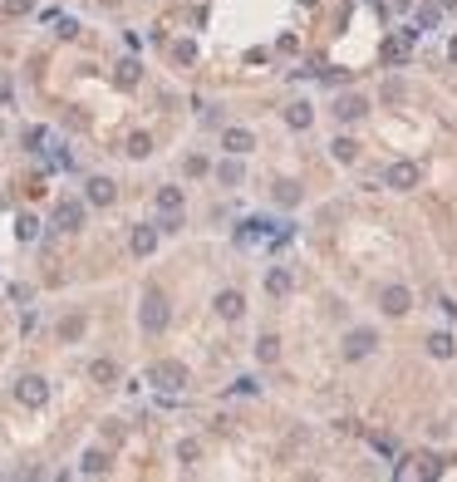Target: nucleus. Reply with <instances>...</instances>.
<instances>
[{"label": "nucleus", "instance_id": "f8f14e48", "mask_svg": "<svg viewBox=\"0 0 457 482\" xmlns=\"http://www.w3.org/2000/svg\"><path fill=\"white\" fill-rule=\"evenodd\" d=\"M84 197H89L94 207H113L119 187H113V178H89V182H84Z\"/></svg>", "mask_w": 457, "mask_h": 482}, {"label": "nucleus", "instance_id": "9b49d317", "mask_svg": "<svg viewBox=\"0 0 457 482\" xmlns=\"http://www.w3.org/2000/svg\"><path fill=\"white\" fill-rule=\"evenodd\" d=\"M364 114H369V98H364V94H345V98H334V119L354 123V119H364Z\"/></svg>", "mask_w": 457, "mask_h": 482}, {"label": "nucleus", "instance_id": "a211bd4d", "mask_svg": "<svg viewBox=\"0 0 457 482\" xmlns=\"http://www.w3.org/2000/svg\"><path fill=\"white\" fill-rule=\"evenodd\" d=\"M438 20H442V10H438V6H418V10H413V30H418V35L438 30Z\"/></svg>", "mask_w": 457, "mask_h": 482}, {"label": "nucleus", "instance_id": "1a4fd4ad", "mask_svg": "<svg viewBox=\"0 0 457 482\" xmlns=\"http://www.w3.org/2000/svg\"><path fill=\"white\" fill-rule=\"evenodd\" d=\"M374 345H379L374 330H350L345 335V359H364V354H374Z\"/></svg>", "mask_w": 457, "mask_h": 482}, {"label": "nucleus", "instance_id": "c85d7f7f", "mask_svg": "<svg viewBox=\"0 0 457 482\" xmlns=\"http://www.w3.org/2000/svg\"><path fill=\"white\" fill-rule=\"evenodd\" d=\"M173 60H178V64H192V60H197V44H192V40H178V44H173Z\"/></svg>", "mask_w": 457, "mask_h": 482}, {"label": "nucleus", "instance_id": "ddd939ff", "mask_svg": "<svg viewBox=\"0 0 457 482\" xmlns=\"http://www.w3.org/2000/svg\"><path fill=\"white\" fill-rule=\"evenodd\" d=\"M216 315H221V320H241V315H246V295H241V291H221V295H216Z\"/></svg>", "mask_w": 457, "mask_h": 482}, {"label": "nucleus", "instance_id": "0eeeda50", "mask_svg": "<svg viewBox=\"0 0 457 482\" xmlns=\"http://www.w3.org/2000/svg\"><path fill=\"white\" fill-rule=\"evenodd\" d=\"M60 232H79L84 227V202H74V197H64V202H54V217H49Z\"/></svg>", "mask_w": 457, "mask_h": 482}, {"label": "nucleus", "instance_id": "393cba45", "mask_svg": "<svg viewBox=\"0 0 457 482\" xmlns=\"http://www.w3.org/2000/svg\"><path fill=\"white\" fill-rule=\"evenodd\" d=\"M113 79H119L123 89H133V84L143 79V64H138V60H123V64H119V74H113Z\"/></svg>", "mask_w": 457, "mask_h": 482}, {"label": "nucleus", "instance_id": "4be33fe9", "mask_svg": "<svg viewBox=\"0 0 457 482\" xmlns=\"http://www.w3.org/2000/svg\"><path fill=\"white\" fill-rule=\"evenodd\" d=\"M246 173H241V163H236V157H226V163H216V182L221 187H236Z\"/></svg>", "mask_w": 457, "mask_h": 482}, {"label": "nucleus", "instance_id": "f3484780", "mask_svg": "<svg viewBox=\"0 0 457 482\" xmlns=\"http://www.w3.org/2000/svg\"><path fill=\"white\" fill-rule=\"evenodd\" d=\"M310 119H315V109H310L305 98H300V103H291V109H285V123H291V128H300V133L310 128Z\"/></svg>", "mask_w": 457, "mask_h": 482}, {"label": "nucleus", "instance_id": "4468645a", "mask_svg": "<svg viewBox=\"0 0 457 482\" xmlns=\"http://www.w3.org/2000/svg\"><path fill=\"white\" fill-rule=\"evenodd\" d=\"M128 246H133V256H153L157 251V227H133Z\"/></svg>", "mask_w": 457, "mask_h": 482}, {"label": "nucleus", "instance_id": "9d476101", "mask_svg": "<svg viewBox=\"0 0 457 482\" xmlns=\"http://www.w3.org/2000/svg\"><path fill=\"white\" fill-rule=\"evenodd\" d=\"M221 148L232 153V157H246V153L256 148V133H251V128H226V133H221Z\"/></svg>", "mask_w": 457, "mask_h": 482}, {"label": "nucleus", "instance_id": "bb28decb", "mask_svg": "<svg viewBox=\"0 0 457 482\" xmlns=\"http://www.w3.org/2000/svg\"><path fill=\"white\" fill-rule=\"evenodd\" d=\"M15 236H20V241H35V236H40V222L30 217V212H20V217H15Z\"/></svg>", "mask_w": 457, "mask_h": 482}, {"label": "nucleus", "instance_id": "b1692460", "mask_svg": "<svg viewBox=\"0 0 457 482\" xmlns=\"http://www.w3.org/2000/svg\"><path fill=\"white\" fill-rule=\"evenodd\" d=\"M157 212H182V187H157Z\"/></svg>", "mask_w": 457, "mask_h": 482}, {"label": "nucleus", "instance_id": "39448f33", "mask_svg": "<svg viewBox=\"0 0 457 482\" xmlns=\"http://www.w3.org/2000/svg\"><path fill=\"white\" fill-rule=\"evenodd\" d=\"M413 40H418V30L388 35V40L379 44V60H383V64H408V49H413Z\"/></svg>", "mask_w": 457, "mask_h": 482}, {"label": "nucleus", "instance_id": "2eb2a0df", "mask_svg": "<svg viewBox=\"0 0 457 482\" xmlns=\"http://www.w3.org/2000/svg\"><path fill=\"white\" fill-rule=\"evenodd\" d=\"M428 354H433V359H452V354H457V340H452L447 330H433V335H428Z\"/></svg>", "mask_w": 457, "mask_h": 482}, {"label": "nucleus", "instance_id": "5701e85b", "mask_svg": "<svg viewBox=\"0 0 457 482\" xmlns=\"http://www.w3.org/2000/svg\"><path fill=\"white\" fill-rule=\"evenodd\" d=\"M84 325H89L84 315H69V320H60V340H64V345H74V340L84 335Z\"/></svg>", "mask_w": 457, "mask_h": 482}, {"label": "nucleus", "instance_id": "f03ea898", "mask_svg": "<svg viewBox=\"0 0 457 482\" xmlns=\"http://www.w3.org/2000/svg\"><path fill=\"white\" fill-rule=\"evenodd\" d=\"M167 315H173V310H167V295H162V291H148L143 305H138V325H143V335H162V330H167Z\"/></svg>", "mask_w": 457, "mask_h": 482}, {"label": "nucleus", "instance_id": "cd10ccee", "mask_svg": "<svg viewBox=\"0 0 457 482\" xmlns=\"http://www.w3.org/2000/svg\"><path fill=\"white\" fill-rule=\"evenodd\" d=\"M148 153H153V138L148 133H133L128 138V157H148Z\"/></svg>", "mask_w": 457, "mask_h": 482}, {"label": "nucleus", "instance_id": "6e6552de", "mask_svg": "<svg viewBox=\"0 0 457 482\" xmlns=\"http://www.w3.org/2000/svg\"><path fill=\"white\" fill-rule=\"evenodd\" d=\"M379 305H383V315H408L413 291H408V286H383V291H379Z\"/></svg>", "mask_w": 457, "mask_h": 482}, {"label": "nucleus", "instance_id": "20e7f679", "mask_svg": "<svg viewBox=\"0 0 457 482\" xmlns=\"http://www.w3.org/2000/svg\"><path fill=\"white\" fill-rule=\"evenodd\" d=\"M383 187H393V192H413V187H418V163H413V157H398V163H388Z\"/></svg>", "mask_w": 457, "mask_h": 482}, {"label": "nucleus", "instance_id": "72a5a7b5", "mask_svg": "<svg viewBox=\"0 0 457 482\" xmlns=\"http://www.w3.org/2000/svg\"><path fill=\"white\" fill-rule=\"evenodd\" d=\"M30 10V0H10V15H25Z\"/></svg>", "mask_w": 457, "mask_h": 482}, {"label": "nucleus", "instance_id": "f257e3e1", "mask_svg": "<svg viewBox=\"0 0 457 482\" xmlns=\"http://www.w3.org/2000/svg\"><path fill=\"white\" fill-rule=\"evenodd\" d=\"M266 241H291V227L285 222H270V217H246L241 227H236V246L241 251H256V246H266Z\"/></svg>", "mask_w": 457, "mask_h": 482}, {"label": "nucleus", "instance_id": "aec40b11", "mask_svg": "<svg viewBox=\"0 0 457 482\" xmlns=\"http://www.w3.org/2000/svg\"><path fill=\"white\" fill-rule=\"evenodd\" d=\"M329 157H334V163H354V157H359V143H354V138H334V143H329Z\"/></svg>", "mask_w": 457, "mask_h": 482}, {"label": "nucleus", "instance_id": "7ed1b4c3", "mask_svg": "<svg viewBox=\"0 0 457 482\" xmlns=\"http://www.w3.org/2000/svg\"><path fill=\"white\" fill-rule=\"evenodd\" d=\"M148 384H157L162 394H178V389L187 384V369H182L178 359H157V364L148 369Z\"/></svg>", "mask_w": 457, "mask_h": 482}, {"label": "nucleus", "instance_id": "423d86ee", "mask_svg": "<svg viewBox=\"0 0 457 482\" xmlns=\"http://www.w3.org/2000/svg\"><path fill=\"white\" fill-rule=\"evenodd\" d=\"M15 399H20L25 408H44V404H49V384L40 379V374H25V379L15 384Z\"/></svg>", "mask_w": 457, "mask_h": 482}, {"label": "nucleus", "instance_id": "dca6fc26", "mask_svg": "<svg viewBox=\"0 0 457 482\" xmlns=\"http://www.w3.org/2000/svg\"><path fill=\"white\" fill-rule=\"evenodd\" d=\"M291 286H295V276L285 271V266H270V276H266V291H270V295H291Z\"/></svg>", "mask_w": 457, "mask_h": 482}, {"label": "nucleus", "instance_id": "2f4dec72", "mask_svg": "<svg viewBox=\"0 0 457 482\" xmlns=\"http://www.w3.org/2000/svg\"><path fill=\"white\" fill-rule=\"evenodd\" d=\"M275 197H280V202H285V207H291V202H295V197H300V187H295V182H280V187H275Z\"/></svg>", "mask_w": 457, "mask_h": 482}, {"label": "nucleus", "instance_id": "6ab92c4d", "mask_svg": "<svg viewBox=\"0 0 457 482\" xmlns=\"http://www.w3.org/2000/svg\"><path fill=\"white\" fill-rule=\"evenodd\" d=\"M79 472H89V477H98V472H108V453H103V448H89V453L79 458Z\"/></svg>", "mask_w": 457, "mask_h": 482}, {"label": "nucleus", "instance_id": "7c9ffc66", "mask_svg": "<svg viewBox=\"0 0 457 482\" xmlns=\"http://www.w3.org/2000/svg\"><path fill=\"white\" fill-rule=\"evenodd\" d=\"M25 148L40 153V148H44V128H25Z\"/></svg>", "mask_w": 457, "mask_h": 482}, {"label": "nucleus", "instance_id": "473e14b6", "mask_svg": "<svg viewBox=\"0 0 457 482\" xmlns=\"http://www.w3.org/2000/svg\"><path fill=\"white\" fill-rule=\"evenodd\" d=\"M383 98H388V103H398V98H404V84H398V79H393V84H383Z\"/></svg>", "mask_w": 457, "mask_h": 482}, {"label": "nucleus", "instance_id": "f704fd0d", "mask_svg": "<svg viewBox=\"0 0 457 482\" xmlns=\"http://www.w3.org/2000/svg\"><path fill=\"white\" fill-rule=\"evenodd\" d=\"M447 60H452V64H457V40H447Z\"/></svg>", "mask_w": 457, "mask_h": 482}, {"label": "nucleus", "instance_id": "412c9836", "mask_svg": "<svg viewBox=\"0 0 457 482\" xmlns=\"http://www.w3.org/2000/svg\"><path fill=\"white\" fill-rule=\"evenodd\" d=\"M89 379L94 384H113V379H119V364H113V359H94L89 364Z\"/></svg>", "mask_w": 457, "mask_h": 482}, {"label": "nucleus", "instance_id": "a878e982", "mask_svg": "<svg viewBox=\"0 0 457 482\" xmlns=\"http://www.w3.org/2000/svg\"><path fill=\"white\" fill-rule=\"evenodd\" d=\"M275 354H280V340H275V335H261V340H256V359H261V364H275Z\"/></svg>", "mask_w": 457, "mask_h": 482}, {"label": "nucleus", "instance_id": "c756f323", "mask_svg": "<svg viewBox=\"0 0 457 482\" xmlns=\"http://www.w3.org/2000/svg\"><path fill=\"white\" fill-rule=\"evenodd\" d=\"M54 25H60V35H64V40H74V35H79V20H69V15H54Z\"/></svg>", "mask_w": 457, "mask_h": 482}]
</instances>
